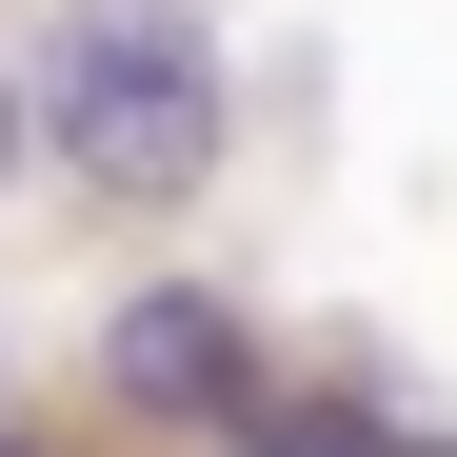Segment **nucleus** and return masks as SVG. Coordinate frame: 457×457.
Here are the masks:
<instances>
[{
  "instance_id": "obj_4",
  "label": "nucleus",
  "mask_w": 457,
  "mask_h": 457,
  "mask_svg": "<svg viewBox=\"0 0 457 457\" xmlns=\"http://www.w3.org/2000/svg\"><path fill=\"white\" fill-rule=\"evenodd\" d=\"M0 179H21V80H0Z\"/></svg>"
},
{
  "instance_id": "obj_2",
  "label": "nucleus",
  "mask_w": 457,
  "mask_h": 457,
  "mask_svg": "<svg viewBox=\"0 0 457 457\" xmlns=\"http://www.w3.org/2000/svg\"><path fill=\"white\" fill-rule=\"evenodd\" d=\"M100 378L139 418H239L259 398V338H239V298H199V278H139L120 319H100Z\"/></svg>"
},
{
  "instance_id": "obj_5",
  "label": "nucleus",
  "mask_w": 457,
  "mask_h": 457,
  "mask_svg": "<svg viewBox=\"0 0 457 457\" xmlns=\"http://www.w3.org/2000/svg\"><path fill=\"white\" fill-rule=\"evenodd\" d=\"M0 457H21V437H0Z\"/></svg>"
},
{
  "instance_id": "obj_3",
  "label": "nucleus",
  "mask_w": 457,
  "mask_h": 457,
  "mask_svg": "<svg viewBox=\"0 0 457 457\" xmlns=\"http://www.w3.org/2000/svg\"><path fill=\"white\" fill-rule=\"evenodd\" d=\"M278 457H398L378 418H278Z\"/></svg>"
},
{
  "instance_id": "obj_1",
  "label": "nucleus",
  "mask_w": 457,
  "mask_h": 457,
  "mask_svg": "<svg viewBox=\"0 0 457 457\" xmlns=\"http://www.w3.org/2000/svg\"><path fill=\"white\" fill-rule=\"evenodd\" d=\"M21 139H60L100 199H199V160H219V40H199V0H80V21L40 40V80H21Z\"/></svg>"
},
{
  "instance_id": "obj_6",
  "label": "nucleus",
  "mask_w": 457,
  "mask_h": 457,
  "mask_svg": "<svg viewBox=\"0 0 457 457\" xmlns=\"http://www.w3.org/2000/svg\"><path fill=\"white\" fill-rule=\"evenodd\" d=\"M437 457H457V437H437Z\"/></svg>"
}]
</instances>
